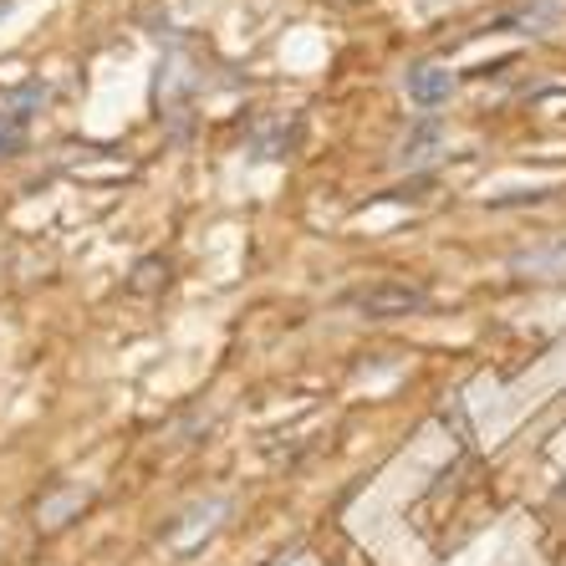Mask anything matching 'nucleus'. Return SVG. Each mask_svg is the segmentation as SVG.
Listing matches in <instances>:
<instances>
[{
	"mask_svg": "<svg viewBox=\"0 0 566 566\" xmlns=\"http://www.w3.org/2000/svg\"><path fill=\"white\" fill-rule=\"evenodd\" d=\"M357 306L368 316H409V312H419L429 296H423L419 286H398V281H378V286H368V291H357L353 296Z\"/></svg>",
	"mask_w": 566,
	"mask_h": 566,
	"instance_id": "obj_1",
	"label": "nucleus"
},
{
	"mask_svg": "<svg viewBox=\"0 0 566 566\" xmlns=\"http://www.w3.org/2000/svg\"><path fill=\"white\" fill-rule=\"evenodd\" d=\"M403 87H409V103L439 107V103H449V93H454V72H444V66H409Z\"/></svg>",
	"mask_w": 566,
	"mask_h": 566,
	"instance_id": "obj_2",
	"label": "nucleus"
},
{
	"mask_svg": "<svg viewBox=\"0 0 566 566\" xmlns=\"http://www.w3.org/2000/svg\"><path fill=\"white\" fill-rule=\"evenodd\" d=\"M27 144V113H0V158L21 154Z\"/></svg>",
	"mask_w": 566,
	"mask_h": 566,
	"instance_id": "obj_3",
	"label": "nucleus"
},
{
	"mask_svg": "<svg viewBox=\"0 0 566 566\" xmlns=\"http://www.w3.org/2000/svg\"><path fill=\"white\" fill-rule=\"evenodd\" d=\"M434 144H439V128H434V123H423V128L413 133L409 144H403V164H423Z\"/></svg>",
	"mask_w": 566,
	"mask_h": 566,
	"instance_id": "obj_4",
	"label": "nucleus"
},
{
	"mask_svg": "<svg viewBox=\"0 0 566 566\" xmlns=\"http://www.w3.org/2000/svg\"><path fill=\"white\" fill-rule=\"evenodd\" d=\"M6 15H11V0H0V21H6Z\"/></svg>",
	"mask_w": 566,
	"mask_h": 566,
	"instance_id": "obj_5",
	"label": "nucleus"
}]
</instances>
